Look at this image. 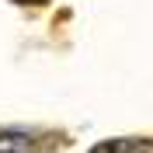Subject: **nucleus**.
Returning a JSON list of instances; mask_svg holds the SVG:
<instances>
[{
	"instance_id": "f257e3e1",
	"label": "nucleus",
	"mask_w": 153,
	"mask_h": 153,
	"mask_svg": "<svg viewBox=\"0 0 153 153\" xmlns=\"http://www.w3.org/2000/svg\"><path fill=\"white\" fill-rule=\"evenodd\" d=\"M0 153H52L49 139L21 129H0Z\"/></svg>"
},
{
	"instance_id": "f03ea898",
	"label": "nucleus",
	"mask_w": 153,
	"mask_h": 153,
	"mask_svg": "<svg viewBox=\"0 0 153 153\" xmlns=\"http://www.w3.org/2000/svg\"><path fill=\"white\" fill-rule=\"evenodd\" d=\"M91 153H153V146L136 143V139H111V143H97Z\"/></svg>"
},
{
	"instance_id": "7ed1b4c3",
	"label": "nucleus",
	"mask_w": 153,
	"mask_h": 153,
	"mask_svg": "<svg viewBox=\"0 0 153 153\" xmlns=\"http://www.w3.org/2000/svg\"><path fill=\"white\" fill-rule=\"evenodd\" d=\"M14 4H45V0H14Z\"/></svg>"
}]
</instances>
